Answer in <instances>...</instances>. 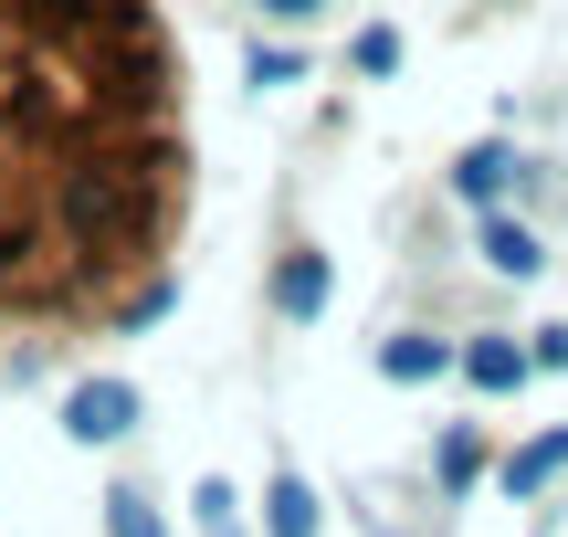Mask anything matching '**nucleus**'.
<instances>
[{
	"label": "nucleus",
	"instance_id": "nucleus-1",
	"mask_svg": "<svg viewBox=\"0 0 568 537\" xmlns=\"http://www.w3.org/2000/svg\"><path fill=\"white\" fill-rule=\"evenodd\" d=\"M159 0H0V379L169 306L190 95Z\"/></svg>",
	"mask_w": 568,
	"mask_h": 537
},
{
	"label": "nucleus",
	"instance_id": "nucleus-2",
	"mask_svg": "<svg viewBox=\"0 0 568 537\" xmlns=\"http://www.w3.org/2000/svg\"><path fill=\"white\" fill-rule=\"evenodd\" d=\"M126 422H138V391L126 379H74V401H63V433L74 443H116Z\"/></svg>",
	"mask_w": 568,
	"mask_h": 537
},
{
	"label": "nucleus",
	"instance_id": "nucleus-3",
	"mask_svg": "<svg viewBox=\"0 0 568 537\" xmlns=\"http://www.w3.org/2000/svg\"><path fill=\"white\" fill-rule=\"evenodd\" d=\"M453 369H464L474 391H516V379H527V348H506V337H474V348L453 358Z\"/></svg>",
	"mask_w": 568,
	"mask_h": 537
},
{
	"label": "nucleus",
	"instance_id": "nucleus-4",
	"mask_svg": "<svg viewBox=\"0 0 568 537\" xmlns=\"http://www.w3.org/2000/svg\"><path fill=\"white\" fill-rule=\"evenodd\" d=\"M432 475H443V496H464V485L485 475V433H474V422H453V433L432 443Z\"/></svg>",
	"mask_w": 568,
	"mask_h": 537
},
{
	"label": "nucleus",
	"instance_id": "nucleus-5",
	"mask_svg": "<svg viewBox=\"0 0 568 537\" xmlns=\"http://www.w3.org/2000/svg\"><path fill=\"white\" fill-rule=\"evenodd\" d=\"M274 306H284V316H316V306H326V264H316V253H284Z\"/></svg>",
	"mask_w": 568,
	"mask_h": 537
},
{
	"label": "nucleus",
	"instance_id": "nucleus-6",
	"mask_svg": "<svg viewBox=\"0 0 568 537\" xmlns=\"http://www.w3.org/2000/svg\"><path fill=\"white\" fill-rule=\"evenodd\" d=\"M379 369H389V379H443V369H453V348H443V337H389Z\"/></svg>",
	"mask_w": 568,
	"mask_h": 537
},
{
	"label": "nucleus",
	"instance_id": "nucleus-7",
	"mask_svg": "<svg viewBox=\"0 0 568 537\" xmlns=\"http://www.w3.org/2000/svg\"><path fill=\"white\" fill-rule=\"evenodd\" d=\"M485 264L495 274H537V232L527 222H485Z\"/></svg>",
	"mask_w": 568,
	"mask_h": 537
},
{
	"label": "nucleus",
	"instance_id": "nucleus-8",
	"mask_svg": "<svg viewBox=\"0 0 568 537\" xmlns=\"http://www.w3.org/2000/svg\"><path fill=\"white\" fill-rule=\"evenodd\" d=\"M105 537H169V527H159V506H148L138 485H116V496H105Z\"/></svg>",
	"mask_w": 568,
	"mask_h": 537
},
{
	"label": "nucleus",
	"instance_id": "nucleus-9",
	"mask_svg": "<svg viewBox=\"0 0 568 537\" xmlns=\"http://www.w3.org/2000/svg\"><path fill=\"white\" fill-rule=\"evenodd\" d=\"M274 537H316V496L295 475H274Z\"/></svg>",
	"mask_w": 568,
	"mask_h": 537
},
{
	"label": "nucleus",
	"instance_id": "nucleus-10",
	"mask_svg": "<svg viewBox=\"0 0 568 537\" xmlns=\"http://www.w3.org/2000/svg\"><path fill=\"white\" fill-rule=\"evenodd\" d=\"M453 190H464V201H495V190H506V148H474V159L453 169Z\"/></svg>",
	"mask_w": 568,
	"mask_h": 537
},
{
	"label": "nucleus",
	"instance_id": "nucleus-11",
	"mask_svg": "<svg viewBox=\"0 0 568 537\" xmlns=\"http://www.w3.org/2000/svg\"><path fill=\"white\" fill-rule=\"evenodd\" d=\"M347 63H358V74H400V32H389V21H379V32H358V53H347Z\"/></svg>",
	"mask_w": 568,
	"mask_h": 537
},
{
	"label": "nucleus",
	"instance_id": "nucleus-12",
	"mask_svg": "<svg viewBox=\"0 0 568 537\" xmlns=\"http://www.w3.org/2000/svg\"><path fill=\"white\" fill-rule=\"evenodd\" d=\"M201 537H243V517H232V485H201Z\"/></svg>",
	"mask_w": 568,
	"mask_h": 537
},
{
	"label": "nucleus",
	"instance_id": "nucleus-13",
	"mask_svg": "<svg viewBox=\"0 0 568 537\" xmlns=\"http://www.w3.org/2000/svg\"><path fill=\"white\" fill-rule=\"evenodd\" d=\"M527 369H568V327H548V337H537V348H527Z\"/></svg>",
	"mask_w": 568,
	"mask_h": 537
},
{
	"label": "nucleus",
	"instance_id": "nucleus-14",
	"mask_svg": "<svg viewBox=\"0 0 568 537\" xmlns=\"http://www.w3.org/2000/svg\"><path fill=\"white\" fill-rule=\"evenodd\" d=\"M264 11H274V21H316L326 0H264Z\"/></svg>",
	"mask_w": 568,
	"mask_h": 537
}]
</instances>
